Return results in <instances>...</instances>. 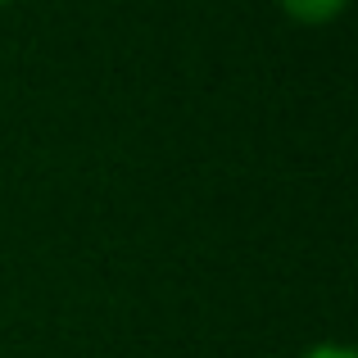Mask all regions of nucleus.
I'll return each instance as SVG.
<instances>
[{"label": "nucleus", "instance_id": "f257e3e1", "mask_svg": "<svg viewBox=\"0 0 358 358\" xmlns=\"http://www.w3.org/2000/svg\"><path fill=\"white\" fill-rule=\"evenodd\" d=\"M281 9H286L295 23H308V27H317V23H331L336 14H341L350 0H277Z\"/></svg>", "mask_w": 358, "mask_h": 358}, {"label": "nucleus", "instance_id": "f03ea898", "mask_svg": "<svg viewBox=\"0 0 358 358\" xmlns=\"http://www.w3.org/2000/svg\"><path fill=\"white\" fill-rule=\"evenodd\" d=\"M299 358H354L350 345H313V350H304Z\"/></svg>", "mask_w": 358, "mask_h": 358}, {"label": "nucleus", "instance_id": "7ed1b4c3", "mask_svg": "<svg viewBox=\"0 0 358 358\" xmlns=\"http://www.w3.org/2000/svg\"><path fill=\"white\" fill-rule=\"evenodd\" d=\"M0 5H5V0H0Z\"/></svg>", "mask_w": 358, "mask_h": 358}]
</instances>
